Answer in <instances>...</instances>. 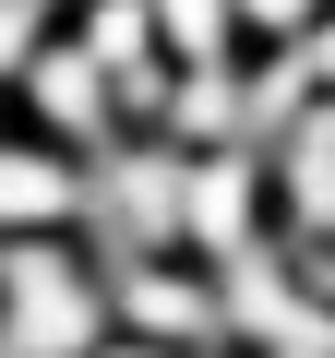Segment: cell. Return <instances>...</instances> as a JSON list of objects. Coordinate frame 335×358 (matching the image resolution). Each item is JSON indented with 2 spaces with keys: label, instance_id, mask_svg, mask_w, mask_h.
Segmentation results:
<instances>
[{
  "label": "cell",
  "instance_id": "obj_8",
  "mask_svg": "<svg viewBox=\"0 0 335 358\" xmlns=\"http://www.w3.org/2000/svg\"><path fill=\"white\" fill-rule=\"evenodd\" d=\"M287 60H299V84H311V108H335V13H323V24H311V36L287 48Z\"/></svg>",
  "mask_w": 335,
  "mask_h": 358
},
{
  "label": "cell",
  "instance_id": "obj_1",
  "mask_svg": "<svg viewBox=\"0 0 335 358\" xmlns=\"http://www.w3.org/2000/svg\"><path fill=\"white\" fill-rule=\"evenodd\" d=\"M108 263L84 239H0V358H96Z\"/></svg>",
  "mask_w": 335,
  "mask_h": 358
},
{
  "label": "cell",
  "instance_id": "obj_6",
  "mask_svg": "<svg viewBox=\"0 0 335 358\" xmlns=\"http://www.w3.org/2000/svg\"><path fill=\"white\" fill-rule=\"evenodd\" d=\"M156 36H168V72H240V24H228V0H144Z\"/></svg>",
  "mask_w": 335,
  "mask_h": 358
},
{
  "label": "cell",
  "instance_id": "obj_4",
  "mask_svg": "<svg viewBox=\"0 0 335 358\" xmlns=\"http://www.w3.org/2000/svg\"><path fill=\"white\" fill-rule=\"evenodd\" d=\"M0 120H13V131H36V143H60V155H84V167H96L108 143H132V108H120V96H108V72L72 48V24L25 60V84L0 96Z\"/></svg>",
  "mask_w": 335,
  "mask_h": 358
},
{
  "label": "cell",
  "instance_id": "obj_5",
  "mask_svg": "<svg viewBox=\"0 0 335 358\" xmlns=\"http://www.w3.org/2000/svg\"><path fill=\"white\" fill-rule=\"evenodd\" d=\"M0 239H84V155L0 120Z\"/></svg>",
  "mask_w": 335,
  "mask_h": 358
},
{
  "label": "cell",
  "instance_id": "obj_9",
  "mask_svg": "<svg viewBox=\"0 0 335 358\" xmlns=\"http://www.w3.org/2000/svg\"><path fill=\"white\" fill-rule=\"evenodd\" d=\"M323 13H335V0H323Z\"/></svg>",
  "mask_w": 335,
  "mask_h": 358
},
{
  "label": "cell",
  "instance_id": "obj_3",
  "mask_svg": "<svg viewBox=\"0 0 335 358\" xmlns=\"http://www.w3.org/2000/svg\"><path fill=\"white\" fill-rule=\"evenodd\" d=\"M108 334L156 346V358H228V287H216V263H192V251L120 263L108 275Z\"/></svg>",
  "mask_w": 335,
  "mask_h": 358
},
{
  "label": "cell",
  "instance_id": "obj_7",
  "mask_svg": "<svg viewBox=\"0 0 335 358\" xmlns=\"http://www.w3.org/2000/svg\"><path fill=\"white\" fill-rule=\"evenodd\" d=\"M228 24H240V48L264 60V48H299V36L323 24V0H228Z\"/></svg>",
  "mask_w": 335,
  "mask_h": 358
},
{
  "label": "cell",
  "instance_id": "obj_2",
  "mask_svg": "<svg viewBox=\"0 0 335 358\" xmlns=\"http://www.w3.org/2000/svg\"><path fill=\"white\" fill-rule=\"evenodd\" d=\"M180 215H192V155H180V143L132 131V143H108V155L84 167V251H96L108 275L180 251Z\"/></svg>",
  "mask_w": 335,
  "mask_h": 358
}]
</instances>
